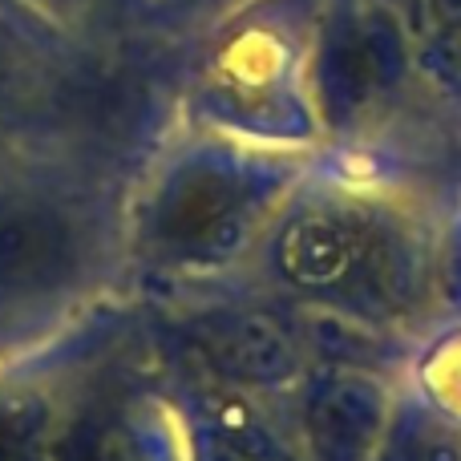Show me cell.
I'll use <instances>...</instances> for the list:
<instances>
[{
  "label": "cell",
  "mask_w": 461,
  "mask_h": 461,
  "mask_svg": "<svg viewBox=\"0 0 461 461\" xmlns=\"http://www.w3.org/2000/svg\"><path fill=\"white\" fill-rule=\"evenodd\" d=\"M118 215L97 186L49 167L0 170V324L69 308L102 279Z\"/></svg>",
  "instance_id": "obj_1"
},
{
  "label": "cell",
  "mask_w": 461,
  "mask_h": 461,
  "mask_svg": "<svg viewBox=\"0 0 461 461\" xmlns=\"http://www.w3.org/2000/svg\"><path fill=\"white\" fill-rule=\"evenodd\" d=\"M276 267L300 295L365 316H401L425 292V251L413 227L368 194L316 191L287 199L276 219Z\"/></svg>",
  "instance_id": "obj_2"
},
{
  "label": "cell",
  "mask_w": 461,
  "mask_h": 461,
  "mask_svg": "<svg viewBox=\"0 0 461 461\" xmlns=\"http://www.w3.org/2000/svg\"><path fill=\"white\" fill-rule=\"evenodd\" d=\"M279 194L276 167L207 146L162 167L138 207V239L167 263H223L271 223Z\"/></svg>",
  "instance_id": "obj_3"
},
{
  "label": "cell",
  "mask_w": 461,
  "mask_h": 461,
  "mask_svg": "<svg viewBox=\"0 0 461 461\" xmlns=\"http://www.w3.org/2000/svg\"><path fill=\"white\" fill-rule=\"evenodd\" d=\"M393 53L397 41L384 21L373 13H352L336 24V32L324 41V61H320V86L324 105L332 110H357L373 102L376 89L393 81Z\"/></svg>",
  "instance_id": "obj_4"
},
{
  "label": "cell",
  "mask_w": 461,
  "mask_h": 461,
  "mask_svg": "<svg viewBox=\"0 0 461 461\" xmlns=\"http://www.w3.org/2000/svg\"><path fill=\"white\" fill-rule=\"evenodd\" d=\"M308 438L320 461H365L389 429V401L373 381L340 376L308 401Z\"/></svg>",
  "instance_id": "obj_5"
},
{
  "label": "cell",
  "mask_w": 461,
  "mask_h": 461,
  "mask_svg": "<svg viewBox=\"0 0 461 461\" xmlns=\"http://www.w3.org/2000/svg\"><path fill=\"white\" fill-rule=\"evenodd\" d=\"M199 454L203 461H287L243 401H219L211 409L199 433Z\"/></svg>",
  "instance_id": "obj_6"
},
{
  "label": "cell",
  "mask_w": 461,
  "mask_h": 461,
  "mask_svg": "<svg viewBox=\"0 0 461 461\" xmlns=\"http://www.w3.org/2000/svg\"><path fill=\"white\" fill-rule=\"evenodd\" d=\"M57 461H167L154 438L126 413H102L69 433Z\"/></svg>",
  "instance_id": "obj_7"
},
{
  "label": "cell",
  "mask_w": 461,
  "mask_h": 461,
  "mask_svg": "<svg viewBox=\"0 0 461 461\" xmlns=\"http://www.w3.org/2000/svg\"><path fill=\"white\" fill-rule=\"evenodd\" d=\"M397 461H461V429L449 421H409L393 441Z\"/></svg>",
  "instance_id": "obj_8"
},
{
  "label": "cell",
  "mask_w": 461,
  "mask_h": 461,
  "mask_svg": "<svg viewBox=\"0 0 461 461\" xmlns=\"http://www.w3.org/2000/svg\"><path fill=\"white\" fill-rule=\"evenodd\" d=\"M41 409L21 401H0V461H29L41 454Z\"/></svg>",
  "instance_id": "obj_9"
},
{
  "label": "cell",
  "mask_w": 461,
  "mask_h": 461,
  "mask_svg": "<svg viewBox=\"0 0 461 461\" xmlns=\"http://www.w3.org/2000/svg\"><path fill=\"white\" fill-rule=\"evenodd\" d=\"M29 73V45L21 41V32L0 16V89L16 86Z\"/></svg>",
  "instance_id": "obj_10"
}]
</instances>
